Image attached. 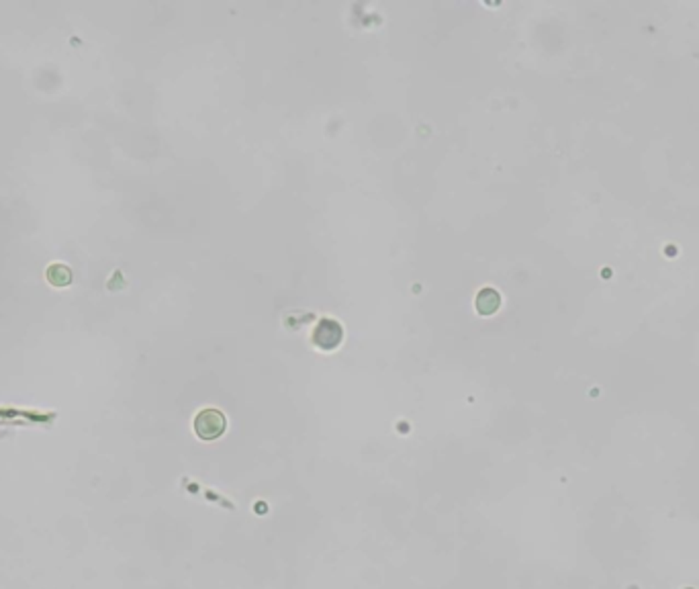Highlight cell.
Wrapping results in <instances>:
<instances>
[{
	"label": "cell",
	"mask_w": 699,
	"mask_h": 589,
	"mask_svg": "<svg viewBox=\"0 0 699 589\" xmlns=\"http://www.w3.org/2000/svg\"><path fill=\"white\" fill-rule=\"evenodd\" d=\"M225 426H227L225 415L219 412V410H213V408L199 412L196 417H194V432L203 440H215V438H219L225 432Z\"/></svg>",
	"instance_id": "1"
},
{
	"label": "cell",
	"mask_w": 699,
	"mask_h": 589,
	"mask_svg": "<svg viewBox=\"0 0 699 589\" xmlns=\"http://www.w3.org/2000/svg\"><path fill=\"white\" fill-rule=\"evenodd\" d=\"M478 301H487L489 305H487V313H491L497 305H499V294L495 293L493 289H485L483 293H480V297H478Z\"/></svg>",
	"instance_id": "2"
}]
</instances>
